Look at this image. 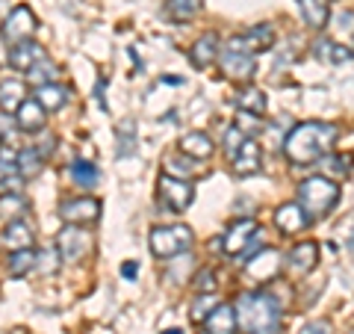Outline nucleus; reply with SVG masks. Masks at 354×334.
<instances>
[{"label":"nucleus","instance_id":"2eb2a0df","mask_svg":"<svg viewBox=\"0 0 354 334\" xmlns=\"http://www.w3.org/2000/svg\"><path fill=\"white\" fill-rule=\"evenodd\" d=\"M274 225H278L283 234H301L310 225V219L298 202H286L274 210Z\"/></svg>","mask_w":354,"mask_h":334},{"label":"nucleus","instance_id":"393cba45","mask_svg":"<svg viewBox=\"0 0 354 334\" xmlns=\"http://www.w3.org/2000/svg\"><path fill=\"white\" fill-rule=\"evenodd\" d=\"M195 163L198 160H192V157H186V154H169V157H165V175L169 177H177V181H186V177H192L198 169H195Z\"/></svg>","mask_w":354,"mask_h":334},{"label":"nucleus","instance_id":"49530a36","mask_svg":"<svg viewBox=\"0 0 354 334\" xmlns=\"http://www.w3.org/2000/svg\"><path fill=\"white\" fill-rule=\"evenodd\" d=\"M162 334H183L180 328H169V331H162Z\"/></svg>","mask_w":354,"mask_h":334},{"label":"nucleus","instance_id":"aec40b11","mask_svg":"<svg viewBox=\"0 0 354 334\" xmlns=\"http://www.w3.org/2000/svg\"><path fill=\"white\" fill-rule=\"evenodd\" d=\"M260 163H263V148L254 139H245L242 142V148L236 151V157H234V172L239 177L242 175H254V172H260Z\"/></svg>","mask_w":354,"mask_h":334},{"label":"nucleus","instance_id":"f3484780","mask_svg":"<svg viewBox=\"0 0 354 334\" xmlns=\"http://www.w3.org/2000/svg\"><path fill=\"white\" fill-rule=\"evenodd\" d=\"M236 328H239V322H236L234 305H216L213 314L204 319L207 334H236Z\"/></svg>","mask_w":354,"mask_h":334},{"label":"nucleus","instance_id":"6e6552de","mask_svg":"<svg viewBox=\"0 0 354 334\" xmlns=\"http://www.w3.org/2000/svg\"><path fill=\"white\" fill-rule=\"evenodd\" d=\"M57 249H59L65 263H77L83 254H88V249H92V237L83 231V225H65L57 234Z\"/></svg>","mask_w":354,"mask_h":334},{"label":"nucleus","instance_id":"f704fd0d","mask_svg":"<svg viewBox=\"0 0 354 334\" xmlns=\"http://www.w3.org/2000/svg\"><path fill=\"white\" fill-rule=\"evenodd\" d=\"M234 128H236L239 133H245V137L251 139V137H257V133L263 130V121H260V116H254V113H245V109H239L236 118H234Z\"/></svg>","mask_w":354,"mask_h":334},{"label":"nucleus","instance_id":"4c0bfd02","mask_svg":"<svg viewBox=\"0 0 354 334\" xmlns=\"http://www.w3.org/2000/svg\"><path fill=\"white\" fill-rule=\"evenodd\" d=\"M248 137H245V133H239L236 128H230L227 133H225V151L230 154V160H234L236 157V151L242 148V142H245Z\"/></svg>","mask_w":354,"mask_h":334},{"label":"nucleus","instance_id":"bb28decb","mask_svg":"<svg viewBox=\"0 0 354 334\" xmlns=\"http://www.w3.org/2000/svg\"><path fill=\"white\" fill-rule=\"evenodd\" d=\"M68 175H71V181L83 189H92L97 181H101V172H97L95 163H88V160H74L68 166Z\"/></svg>","mask_w":354,"mask_h":334},{"label":"nucleus","instance_id":"7ed1b4c3","mask_svg":"<svg viewBox=\"0 0 354 334\" xmlns=\"http://www.w3.org/2000/svg\"><path fill=\"white\" fill-rule=\"evenodd\" d=\"M295 202L301 204V210L307 213L310 222L322 219L337 207L339 186H337V181H330V177H325V175H313V177H307V181L298 184V198Z\"/></svg>","mask_w":354,"mask_h":334},{"label":"nucleus","instance_id":"c9c22d12","mask_svg":"<svg viewBox=\"0 0 354 334\" xmlns=\"http://www.w3.org/2000/svg\"><path fill=\"white\" fill-rule=\"evenodd\" d=\"M216 305H218L216 293H201V299H195V302H192V319L195 322H204L209 314H213L209 308H216Z\"/></svg>","mask_w":354,"mask_h":334},{"label":"nucleus","instance_id":"0eeeda50","mask_svg":"<svg viewBox=\"0 0 354 334\" xmlns=\"http://www.w3.org/2000/svg\"><path fill=\"white\" fill-rule=\"evenodd\" d=\"M274 44V27L272 24H257L248 33H239V36H230L221 48L230 51H242V53H263Z\"/></svg>","mask_w":354,"mask_h":334},{"label":"nucleus","instance_id":"a19ab883","mask_svg":"<svg viewBox=\"0 0 354 334\" xmlns=\"http://www.w3.org/2000/svg\"><path fill=\"white\" fill-rule=\"evenodd\" d=\"M0 175H18V154L12 148L0 151Z\"/></svg>","mask_w":354,"mask_h":334},{"label":"nucleus","instance_id":"423d86ee","mask_svg":"<svg viewBox=\"0 0 354 334\" xmlns=\"http://www.w3.org/2000/svg\"><path fill=\"white\" fill-rule=\"evenodd\" d=\"M59 219L68 225H95L101 219V202L92 195H77L59 204Z\"/></svg>","mask_w":354,"mask_h":334},{"label":"nucleus","instance_id":"e433bc0d","mask_svg":"<svg viewBox=\"0 0 354 334\" xmlns=\"http://www.w3.org/2000/svg\"><path fill=\"white\" fill-rule=\"evenodd\" d=\"M133 142H136V125H133V121H124V125L118 128V154H133Z\"/></svg>","mask_w":354,"mask_h":334},{"label":"nucleus","instance_id":"de8ad7c7","mask_svg":"<svg viewBox=\"0 0 354 334\" xmlns=\"http://www.w3.org/2000/svg\"><path fill=\"white\" fill-rule=\"evenodd\" d=\"M0 151H3V148H0Z\"/></svg>","mask_w":354,"mask_h":334},{"label":"nucleus","instance_id":"37998d69","mask_svg":"<svg viewBox=\"0 0 354 334\" xmlns=\"http://www.w3.org/2000/svg\"><path fill=\"white\" fill-rule=\"evenodd\" d=\"M15 125H18V121H12V113H0V133H3V137H6V133H12Z\"/></svg>","mask_w":354,"mask_h":334},{"label":"nucleus","instance_id":"1a4fd4ad","mask_svg":"<svg viewBox=\"0 0 354 334\" xmlns=\"http://www.w3.org/2000/svg\"><path fill=\"white\" fill-rule=\"evenodd\" d=\"M278 272H281V252L274 249H263L245 261V275L254 284H269L272 278H278Z\"/></svg>","mask_w":354,"mask_h":334},{"label":"nucleus","instance_id":"473e14b6","mask_svg":"<svg viewBox=\"0 0 354 334\" xmlns=\"http://www.w3.org/2000/svg\"><path fill=\"white\" fill-rule=\"evenodd\" d=\"M36 263H39V254L32 249L12 252V258H9V272H12L15 278H21V275H27L30 270H36Z\"/></svg>","mask_w":354,"mask_h":334},{"label":"nucleus","instance_id":"2f4dec72","mask_svg":"<svg viewBox=\"0 0 354 334\" xmlns=\"http://www.w3.org/2000/svg\"><path fill=\"white\" fill-rule=\"evenodd\" d=\"M44 157L39 154V148H21L18 151V177H36L41 172Z\"/></svg>","mask_w":354,"mask_h":334},{"label":"nucleus","instance_id":"dca6fc26","mask_svg":"<svg viewBox=\"0 0 354 334\" xmlns=\"http://www.w3.org/2000/svg\"><path fill=\"white\" fill-rule=\"evenodd\" d=\"M32 240H36V234H32V228L24 219L9 222V228L0 234V246L9 249V252H27L32 246Z\"/></svg>","mask_w":354,"mask_h":334},{"label":"nucleus","instance_id":"f03ea898","mask_svg":"<svg viewBox=\"0 0 354 334\" xmlns=\"http://www.w3.org/2000/svg\"><path fill=\"white\" fill-rule=\"evenodd\" d=\"M234 310L239 328L245 334H278L281 328V302L266 290L239 293Z\"/></svg>","mask_w":354,"mask_h":334},{"label":"nucleus","instance_id":"b1692460","mask_svg":"<svg viewBox=\"0 0 354 334\" xmlns=\"http://www.w3.org/2000/svg\"><path fill=\"white\" fill-rule=\"evenodd\" d=\"M298 9H301V15H304V24L307 27H313V30H322L328 24V3L325 0H295Z\"/></svg>","mask_w":354,"mask_h":334},{"label":"nucleus","instance_id":"cd10ccee","mask_svg":"<svg viewBox=\"0 0 354 334\" xmlns=\"http://www.w3.org/2000/svg\"><path fill=\"white\" fill-rule=\"evenodd\" d=\"M313 53H316L319 60L330 62V65H339V62H348L351 60V51L348 48H342V44H337V42H328V39H319L313 44Z\"/></svg>","mask_w":354,"mask_h":334},{"label":"nucleus","instance_id":"7c9ffc66","mask_svg":"<svg viewBox=\"0 0 354 334\" xmlns=\"http://www.w3.org/2000/svg\"><path fill=\"white\" fill-rule=\"evenodd\" d=\"M204 0H169L165 12H169L171 21H192L198 12H201Z\"/></svg>","mask_w":354,"mask_h":334},{"label":"nucleus","instance_id":"72a5a7b5","mask_svg":"<svg viewBox=\"0 0 354 334\" xmlns=\"http://www.w3.org/2000/svg\"><path fill=\"white\" fill-rule=\"evenodd\" d=\"M57 77H59V69H57V65H53L50 60H41L36 69L30 71V80L36 83V89H39V86H48V83H57Z\"/></svg>","mask_w":354,"mask_h":334},{"label":"nucleus","instance_id":"09e8293b","mask_svg":"<svg viewBox=\"0 0 354 334\" xmlns=\"http://www.w3.org/2000/svg\"><path fill=\"white\" fill-rule=\"evenodd\" d=\"M204 334H207V331H204Z\"/></svg>","mask_w":354,"mask_h":334},{"label":"nucleus","instance_id":"f257e3e1","mask_svg":"<svg viewBox=\"0 0 354 334\" xmlns=\"http://www.w3.org/2000/svg\"><path fill=\"white\" fill-rule=\"evenodd\" d=\"M337 137H339V128L330 125V121H304V125H295L283 139L286 160L292 166H313L322 157H328Z\"/></svg>","mask_w":354,"mask_h":334},{"label":"nucleus","instance_id":"ddd939ff","mask_svg":"<svg viewBox=\"0 0 354 334\" xmlns=\"http://www.w3.org/2000/svg\"><path fill=\"white\" fill-rule=\"evenodd\" d=\"M254 231H257V222L254 219H236L234 225L225 231V237H221V252L225 254H245Z\"/></svg>","mask_w":354,"mask_h":334},{"label":"nucleus","instance_id":"5701e85b","mask_svg":"<svg viewBox=\"0 0 354 334\" xmlns=\"http://www.w3.org/2000/svg\"><path fill=\"white\" fill-rule=\"evenodd\" d=\"M36 101L44 107V113H57V109H62L65 101H68V89L59 86V83L39 86L36 89Z\"/></svg>","mask_w":354,"mask_h":334},{"label":"nucleus","instance_id":"a211bd4d","mask_svg":"<svg viewBox=\"0 0 354 334\" xmlns=\"http://www.w3.org/2000/svg\"><path fill=\"white\" fill-rule=\"evenodd\" d=\"M218 53H221V48H218V36H216V33H204V36L192 44L189 60H192L195 69H209V65L218 60Z\"/></svg>","mask_w":354,"mask_h":334},{"label":"nucleus","instance_id":"9d476101","mask_svg":"<svg viewBox=\"0 0 354 334\" xmlns=\"http://www.w3.org/2000/svg\"><path fill=\"white\" fill-rule=\"evenodd\" d=\"M36 15H32V9L30 6H15L12 12H9V18L3 21V39L9 42V44H18V42H27L30 36H32V30H36Z\"/></svg>","mask_w":354,"mask_h":334},{"label":"nucleus","instance_id":"a18cd8bd","mask_svg":"<svg viewBox=\"0 0 354 334\" xmlns=\"http://www.w3.org/2000/svg\"><path fill=\"white\" fill-rule=\"evenodd\" d=\"M9 12H12V6H9V0H0V27H3V21L9 18Z\"/></svg>","mask_w":354,"mask_h":334},{"label":"nucleus","instance_id":"4468645a","mask_svg":"<svg viewBox=\"0 0 354 334\" xmlns=\"http://www.w3.org/2000/svg\"><path fill=\"white\" fill-rule=\"evenodd\" d=\"M41 60H48V57H44L41 44L32 42V39L18 42V44H12V51H9V65H12L15 71H24V74H30Z\"/></svg>","mask_w":354,"mask_h":334},{"label":"nucleus","instance_id":"20e7f679","mask_svg":"<svg viewBox=\"0 0 354 334\" xmlns=\"http://www.w3.org/2000/svg\"><path fill=\"white\" fill-rule=\"evenodd\" d=\"M195 243V234L189 225H157L148 234V249L153 258H177L186 254Z\"/></svg>","mask_w":354,"mask_h":334},{"label":"nucleus","instance_id":"f8f14e48","mask_svg":"<svg viewBox=\"0 0 354 334\" xmlns=\"http://www.w3.org/2000/svg\"><path fill=\"white\" fill-rule=\"evenodd\" d=\"M319 263V246L313 240H301L295 243V246L290 249V258H286V272H290L292 278H304L316 270Z\"/></svg>","mask_w":354,"mask_h":334},{"label":"nucleus","instance_id":"c85d7f7f","mask_svg":"<svg viewBox=\"0 0 354 334\" xmlns=\"http://www.w3.org/2000/svg\"><path fill=\"white\" fill-rule=\"evenodd\" d=\"M236 104L239 109H245V113H254V116H263L266 113V95L260 92V89H254V86H245L242 92L236 95Z\"/></svg>","mask_w":354,"mask_h":334},{"label":"nucleus","instance_id":"79ce46f5","mask_svg":"<svg viewBox=\"0 0 354 334\" xmlns=\"http://www.w3.org/2000/svg\"><path fill=\"white\" fill-rule=\"evenodd\" d=\"M301 334H334V326H330L328 319H313L301 328Z\"/></svg>","mask_w":354,"mask_h":334},{"label":"nucleus","instance_id":"8fccbe9b","mask_svg":"<svg viewBox=\"0 0 354 334\" xmlns=\"http://www.w3.org/2000/svg\"><path fill=\"white\" fill-rule=\"evenodd\" d=\"M351 334H354V331H351Z\"/></svg>","mask_w":354,"mask_h":334},{"label":"nucleus","instance_id":"39448f33","mask_svg":"<svg viewBox=\"0 0 354 334\" xmlns=\"http://www.w3.org/2000/svg\"><path fill=\"white\" fill-rule=\"evenodd\" d=\"M157 198H160L162 207L171 210V213H183V210L192 204L195 189H192L189 181H177V177L162 175L160 184H157Z\"/></svg>","mask_w":354,"mask_h":334},{"label":"nucleus","instance_id":"58836bf2","mask_svg":"<svg viewBox=\"0 0 354 334\" xmlns=\"http://www.w3.org/2000/svg\"><path fill=\"white\" fill-rule=\"evenodd\" d=\"M195 290L198 293H216V272L213 270H201L195 275Z\"/></svg>","mask_w":354,"mask_h":334},{"label":"nucleus","instance_id":"c756f323","mask_svg":"<svg viewBox=\"0 0 354 334\" xmlns=\"http://www.w3.org/2000/svg\"><path fill=\"white\" fill-rule=\"evenodd\" d=\"M351 163H354L351 154H328V157L319 160V166H322V172L328 177H348Z\"/></svg>","mask_w":354,"mask_h":334},{"label":"nucleus","instance_id":"9b49d317","mask_svg":"<svg viewBox=\"0 0 354 334\" xmlns=\"http://www.w3.org/2000/svg\"><path fill=\"white\" fill-rule=\"evenodd\" d=\"M218 65H221V74L236 83H248L254 77V69H257V65H254V53H242V51H230V48H221Z\"/></svg>","mask_w":354,"mask_h":334},{"label":"nucleus","instance_id":"6ab92c4d","mask_svg":"<svg viewBox=\"0 0 354 334\" xmlns=\"http://www.w3.org/2000/svg\"><path fill=\"white\" fill-rule=\"evenodd\" d=\"M177 151L186 154V157H192V160H207V157H213V139L207 137V133L201 130H192V133H186V137L180 139V146H177Z\"/></svg>","mask_w":354,"mask_h":334},{"label":"nucleus","instance_id":"c03bdc74","mask_svg":"<svg viewBox=\"0 0 354 334\" xmlns=\"http://www.w3.org/2000/svg\"><path fill=\"white\" fill-rule=\"evenodd\" d=\"M136 272H139V266L136 263H124V266H121V275H124V278H136Z\"/></svg>","mask_w":354,"mask_h":334},{"label":"nucleus","instance_id":"412c9836","mask_svg":"<svg viewBox=\"0 0 354 334\" xmlns=\"http://www.w3.org/2000/svg\"><path fill=\"white\" fill-rule=\"evenodd\" d=\"M15 121H18L21 130L36 133V130L44 128V107L36 101V98H27V101L21 104V109L15 113Z\"/></svg>","mask_w":354,"mask_h":334},{"label":"nucleus","instance_id":"ea45409f","mask_svg":"<svg viewBox=\"0 0 354 334\" xmlns=\"http://www.w3.org/2000/svg\"><path fill=\"white\" fill-rule=\"evenodd\" d=\"M59 258H62L59 249L53 246V249H48V252L39 254V263H36V266H39L41 272H53V270H57V263H59Z\"/></svg>","mask_w":354,"mask_h":334},{"label":"nucleus","instance_id":"a878e982","mask_svg":"<svg viewBox=\"0 0 354 334\" xmlns=\"http://www.w3.org/2000/svg\"><path fill=\"white\" fill-rule=\"evenodd\" d=\"M27 207H30V202L21 193H12V189H9V193L0 195V219L15 222L27 213Z\"/></svg>","mask_w":354,"mask_h":334},{"label":"nucleus","instance_id":"4be33fe9","mask_svg":"<svg viewBox=\"0 0 354 334\" xmlns=\"http://www.w3.org/2000/svg\"><path fill=\"white\" fill-rule=\"evenodd\" d=\"M24 101H27V89L21 80L9 77V80L0 83V109H3V113H18Z\"/></svg>","mask_w":354,"mask_h":334}]
</instances>
